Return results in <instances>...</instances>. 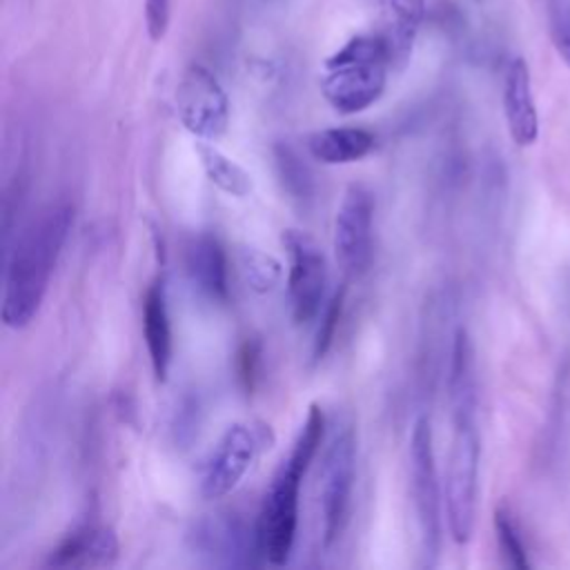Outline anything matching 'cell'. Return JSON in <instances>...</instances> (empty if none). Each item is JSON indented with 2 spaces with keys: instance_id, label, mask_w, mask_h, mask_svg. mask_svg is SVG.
<instances>
[{
  "instance_id": "obj_4",
  "label": "cell",
  "mask_w": 570,
  "mask_h": 570,
  "mask_svg": "<svg viewBox=\"0 0 570 570\" xmlns=\"http://www.w3.org/2000/svg\"><path fill=\"white\" fill-rule=\"evenodd\" d=\"M452 443L448 452L443 503L445 521L454 543L465 546L472 539L479 501V461L481 439L474 414L452 416Z\"/></svg>"
},
{
  "instance_id": "obj_5",
  "label": "cell",
  "mask_w": 570,
  "mask_h": 570,
  "mask_svg": "<svg viewBox=\"0 0 570 570\" xmlns=\"http://www.w3.org/2000/svg\"><path fill=\"white\" fill-rule=\"evenodd\" d=\"M274 445V432L263 421H236L225 428L200 465V494L209 501L229 494L263 450Z\"/></svg>"
},
{
  "instance_id": "obj_11",
  "label": "cell",
  "mask_w": 570,
  "mask_h": 570,
  "mask_svg": "<svg viewBox=\"0 0 570 570\" xmlns=\"http://www.w3.org/2000/svg\"><path fill=\"white\" fill-rule=\"evenodd\" d=\"M191 550L209 557L216 566H249L261 554L256 523H247L232 512L205 514L189 530Z\"/></svg>"
},
{
  "instance_id": "obj_18",
  "label": "cell",
  "mask_w": 570,
  "mask_h": 570,
  "mask_svg": "<svg viewBox=\"0 0 570 570\" xmlns=\"http://www.w3.org/2000/svg\"><path fill=\"white\" fill-rule=\"evenodd\" d=\"M448 392L452 416L474 414L476 410V379H474V347L465 327H459L452 343Z\"/></svg>"
},
{
  "instance_id": "obj_24",
  "label": "cell",
  "mask_w": 570,
  "mask_h": 570,
  "mask_svg": "<svg viewBox=\"0 0 570 570\" xmlns=\"http://www.w3.org/2000/svg\"><path fill=\"white\" fill-rule=\"evenodd\" d=\"M343 303H345V285L334 292L327 307L323 309V316H321V323L316 330V338H314V347H312L314 361H321L330 352V347L336 338V327H338V321L343 314Z\"/></svg>"
},
{
  "instance_id": "obj_15",
  "label": "cell",
  "mask_w": 570,
  "mask_h": 570,
  "mask_svg": "<svg viewBox=\"0 0 570 570\" xmlns=\"http://www.w3.org/2000/svg\"><path fill=\"white\" fill-rule=\"evenodd\" d=\"M185 265L200 294L220 305L229 301V263L225 247L216 236L203 234L194 238L187 245Z\"/></svg>"
},
{
  "instance_id": "obj_8",
  "label": "cell",
  "mask_w": 570,
  "mask_h": 570,
  "mask_svg": "<svg viewBox=\"0 0 570 570\" xmlns=\"http://www.w3.org/2000/svg\"><path fill=\"white\" fill-rule=\"evenodd\" d=\"M356 476V439L354 430L343 428L327 445L323 468H321V488H318V505H321V530L323 546L330 548L336 539H341Z\"/></svg>"
},
{
  "instance_id": "obj_2",
  "label": "cell",
  "mask_w": 570,
  "mask_h": 570,
  "mask_svg": "<svg viewBox=\"0 0 570 570\" xmlns=\"http://www.w3.org/2000/svg\"><path fill=\"white\" fill-rule=\"evenodd\" d=\"M323 434L325 414L318 405H309L287 459H283V463L274 472L269 488L263 497L256 517V534L261 557L272 566H285L294 550L301 483L323 443Z\"/></svg>"
},
{
  "instance_id": "obj_20",
  "label": "cell",
  "mask_w": 570,
  "mask_h": 570,
  "mask_svg": "<svg viewBox=\"0 0 570 570\" xmlns=\"http://www.w3.org/2000/svg\"><path fill=\"white\" fill-rule=\"evenodd\" d=\"M274 165L283 191L305 209L314 198V180L298 151L287 142H278L274 147Z\"/></svg>"
},
{
  "instance_id": "obj_9",
  "label": "cell",
  "mask_w": 570,
  "mask_h": 570,
  "mask_svg": "<svg viewBox=\"0 0 570 570\" xmlns=\"http://www.w3.org/2000/svg\"><path fill=\"white\" fill-rule=\"evenodd\" d=\"M374 209V194L365 185L352 183L334 214V256L338 267L352 278L365 274L372 263Z\"/></svg>"
},
{
  "instance_id": "obj_16",
  "label": "cell",
  "mask_w": 570,
  "mask_h": 570,
  "mask_svg": "<svg viewBox=\"0 0 570 570\" xmlns=\"http://www.w3.org/2000/svg\"><path fill=\"white\" fill-rule=\"evenodd\" d=\"M307 151L323 165H347L363 160L376 147V136L363 127H330L307 136Z\"/></svg>"
},
{
  "instance_id": "obj_6",
  "label": "cell",
  "mask_w": 570,
  "mask_h": 570,
  "mask_svg": "<svg viewBox=\"0 0 570 570\" xmlns=\"http://www.w3.org/2000/svg\"><path fill=\"white\" fill-rule=\"evenodd\" d=\"M410 488L419 525L423 563L432 566L441 548V488L432 445V425L428 416H419L410 436Z\"/></svg>"
},
{
  "instance_id": "obj_10",
  "label": "cell",
  "mask_w": 570,
  "mask_h": 570,
  "mask_svg": "<svg viewBox=\"0 0 570 570\" xmlns=\"http://www.w3.org/2000/svg\"><path fill=\"white\" fill-rule=\"evenodd\" d=\"M176 114L198 140H216L229 125V100L218 78L203 65H189L176 87Z\"/></svg>"
},
{
  "instance_id": "obj_21",
  "label": "cell",
  "mask_w": 570,
  "mask_h": 570,
  "mask_svg": "<svg viewBox=\"0 0 570 570\" xmlns=\"http://www.w3.org/2000/svg\"><path fill=\"white\" fill-rule=\"evenodd\" d=\"M236 265H238V274H240L243 283L256 294L274 292L283 278L281 261L258 247H252V245L238 247Z\"/></svg>"
},
{
  "instance_id": "obj_12",
  "label": "cell",
  "mask_w": 570,
  "mask_h": 570,
  "mask_svg": "<svg viewBox=\"0 0 570 570\" xmlns=\"http://www.w3.org/2000/svg\"><path fill=\"white\" fill-rule=\"evenodd\" d=\"M503 116L510 138L519 147H530L539 138V114L532 94V78L525 58L510 60L503 76Z\"/></svg>"
},
{
  "instance_id": "obj_22",
  "label": "cell",
  "mask_w": 570,
  "mask_h": 570,
  "mask_svg": "<svg viewBox=\"0 0 570 570\" xmlns=\"http://www.w3.org/2000/svg\"><path fill=\"white\" fill-rule=\"evenodd\" d=\"M494 532H497V543L499 550L503 554V561L510 568L517 570H530V559H528V550L523 546L519 525L512 517V512L508 510V505H497L494 510Z\"/></svg>"
},
{
  "instance_id": "obj_14",
  "label": "cell",
  "mask_w": 570,
  "mask_h": 570,
  "mask_svg": "<svg viewBox=\"0 0 570 570\" xmlns=\"http://www.w3.org/2000/svg\"><path fill=\"white\" fill-rule=\"evenodd\" d=\"M142 334L156 381H167L171 367V321L167 307L165 276H156L142 298Z\"/></svg>"
},
{
  "instance_id": "obj_23",
  "label": "cell",
  "mask_w": 570,
  "mask_h": 570,
  "mask_svg": "<svg viewBox=\"0 0 570 570\" xmlns=\"http://www.w3.org/2000/svg\"><path fill=\"white\" fill-rule=\"evenodd\" d=\"M546 11L548 38L561 58V62L570 69V0H541Z\"/></svg>"
},
{
  "instance_id": "obj_19",
  "label": "cell",
  "mask_w": 570,
  "mask_h": 570,
  "mask_svg": "<svg viewBox=\"0 0 570 570\" xmlns=\"http://www.w3.org/2000/svg\"><path fill=\"white\" fill-rule=\"evenodd\" d=\"M196 154L200 160V167L212 185H216L220 191L245 198L254 189L252 174L238 165L234 158H229L225 151H220L214 140H200L196 142Z\"/></svg>"
},
{
  "instance_id": "obj_13",
  "label": "cell",
  "mask_w": 570,
  "mask_h": 570,
  "mask_svg": "<svg viewBox=\"0 0 570 570\" xmlns=\"http://www.w3.org/2000/svg\"><path fill=\"white\" fill-rule=\"evenodd\" d=\"M118 537L109 525L87 523L69 532L47 557L49 568H105L118 559Z\"/></svg>"
},
{
  "instance_id": "obj_3",
  "label": "cell",
  "mask_w": 570,
  "mask_h": 570,
  "mask_svg": "<svg viewBox=\"0 0 570 570\" xmlns=\"http://www.w3.org/2000/svg\"><path fill=\"white\" fill-rule=\"evenodd\" d=\"M390 67L392 56L383 33L354 36L325 60L323 98L343 116L365 111L383 96Z\"/></svg>"
},
{
  "instance_id": "obj_25",
  "label": "cell",
  "mask_w": 570,
  "mask_h": 570,
  "mask_svg": "<svg viewBox=\"0 0 570 570\" xmlns=\"http://www.w3.org/2000/svg\"><path fill=\"white\" fill-rule=\"evenodd\" d=\"M236 370H238V381L245 390V394H252L256 390L258 381V370H261V343L254 338H247L236 358Z\"/></svg>"
},
{
  "instance_id": "obj_1",
  "label": "cell",
  "mask_w": 570,
  "mask_h": 570,
  "mask_svg": "<svg viewBox=\"0 0 570 570\" xmlns=\"http://www.w3.org/2000/svg\"><path fill=\"white\" fill-rule=\"evenodd\" d=\"M71 227L73 205L67 200L49 203L22 227L4 269L0 316L7 327L20 330L36 318Z\"/></svg>"
},
{
  "instance_id": "obj_7",
  "label": "cell",
  "mask_w": 570,
  "mask_h": 570,
  "mask_svg": "<svg viewBox=\"0 0 570 570\" xmlns=\"http://www.w3.org/2000/svg\"><path fill=\"white\" fill-rule=\"evenodd\" d=\"M281 243L287 254V298L296 325L309 323L323 305L327 287V261L323 247L303 229H283Z\"/></svg>"
},
{
  "instance_id": "obj_27",
  "label": "cell",
  "mask_w": 570,
  "mask_h": 570,
  "mask_svg": "<svg viewBox=\"0 0 570 570\" xmlns=\"http://www.w3.org/2000/svg\"><path fill=\"white\" fill-rule=\"evenodd\" d=\"M474 2H483V0H474Z\"/></svg>"
},
{
  "instance_id": "obj_17",
  "label": "cell",
  "mask_w": 570,
  "mask_h": 570,
  "mask_svg": "<svg viewBox=\"0 0 570 570\" xmlns=\"http://www.w3.org/2000/svg\"><path fill=\"white\" fill-rule=\"evenodd\" d=\"M385 9V31L383 38L387 40L392 67H403L412 53L414 38L419 33L425 0H383Z\"/></svg>"
},
{
  "instance_id": "obj_26",
  "label": "cell",
  "mask_w": 570,
  "mask_h": 570,
  "mask_svg": "<svg viewBox=\"0 0 570 570\" xmlns=\"http://www.w3.org/2000/svg\"><path fill=\"white\" fill-rule=\"evenodd\" d=\"M171 20V0H145V24L154 42L163 40Z\"/></svg>"
}]
</instances>
